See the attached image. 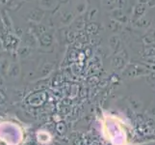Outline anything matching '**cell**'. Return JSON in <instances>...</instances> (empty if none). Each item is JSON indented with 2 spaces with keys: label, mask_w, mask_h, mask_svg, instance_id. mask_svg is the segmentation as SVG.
<instances>
[{
  "label": "cell",
  "mask_w": 155,
  "mask_h": 145,
  "mask_svg": "<svg viewBox=\"0 0 155 145\" xmlns=\"http://www.w3.org/2000/svg\"><path fill=\"white\" fill-rule=\"evenodd\" d=\"M104 133L108 140L114 142L116 145H124L126 136L124 129L121 123L114 116H109L104 121Z\"/></svg>",
  "instance_id": "cell-1"
}]
</instances>
